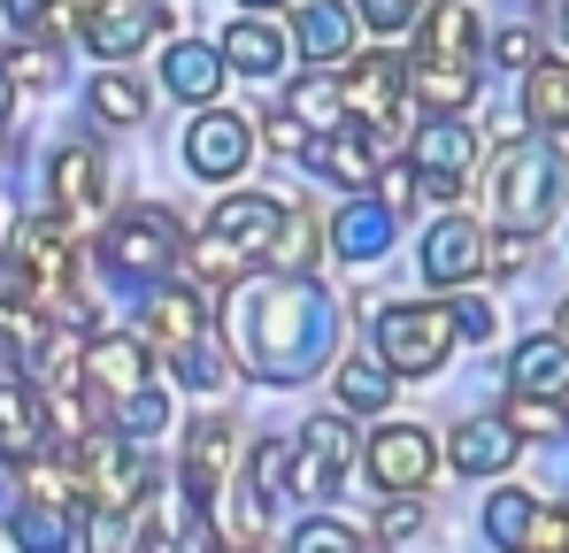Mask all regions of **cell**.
I'll use <instances>...</instances> for the list:
<instances>
[{
    "instance_id": "cell-1",
    "label": "cell",
    "mask_w": 569,
    "mask_h": 553,
    "mask_svg": "<svg viewBox=\"0 0 569 553\" xmlns=\"http://www.w3.org/2000/svg\"><path fill=\"white\" fill-rule=\"evenodd\" d=\"M223 339L239 369H254L262 384H308L339 354V308L323 300L316 276H239V284H223Z\"/></svg>"
},
{
    "instance_id": "cell-2",
    "label": "cell",
    "mask_w": 569,
    "mask_h": 553,
    "mask_svg": "<svg viewBox=\"0 0 569 553\" xmlns=\"http://www.w3.org/2000/svg\"><path fill=\"white\" fill-rule=\"evenodd\" d=\"M562 154L547 147V139H508L500 154H492V215H500V231H547L555 223V208H562Z\"/></svg>"
},
{
    "instance_id": "cell-3",
    "label": "cell",
    "mask_w": 569,
    "mask_h": 553,
    "mask_svg": "<svg viewBox=\"0 0 569 553\" xmlns=\"http://www.w3.org/2000/svg\"><path fill=\"white\" fill-rule=\"evenodd\" d=\"M8 262H16V292L47 315L70 284H78V239H70V215H23L8 231Z\"/></svg>"
},
{
    "instance_id": "cell-4",
    "label": "cell",
    "mask_w": 569,
    "mask_h": 553,
    "mask_svg": "<svg viewBox=\"0 0 569 553\" xmlns=\"http://www.w3.org/2000/svg\"><path fill=\"white\" fill-rule=\"evenodd\" d=\"M108 262L123 276H162V270H178L186 262V223L170 215V208H154V200H131L116 223H108Z\"/></svg>"
},
{
    "instance_id": "cell-5",
    "label": "cell",
    "mask_w": 569,
    "mask_h": 553,
    "mask_svg": "<svg viewBox=\"0 0 569 553\" xmlns=\"http://www.w3.org/2000/svg\"><path fill=\"white\" fill-rule=\"evenodd\" d=\"M455 354V315L447 308H423V300H400L378 315V362L392 376H431V369Z\"/></svg>"
},
{
    "instance_id": "cell-6",
    "label": "cell",
    "mask_w": 569,
    "mask_h": 553,
    "mask_svg": "<svg viewBox=\"0 0 569 553\" xmlns=\"http://www.w3.org/2000/svg\"><path fill=\"white\" fill-rule=\"evenodd\" d=\"M70 476H78V500L86 507H139L147 500V461L131 454V446H116V439H78V454H70Z\"/></svg>"
},
{
    "instance_id": "cell-7",
    "label": "cell",
    "mask_w": 569,
    "mask_h": 553,
    "mask_svg": "<svg viewBox=\"0 0 569 553\" xmlns=\"http://www.w3.org/2000/svg\"><path fill=\"white\" fill-rule=\"evenodd\" d=\"M339 92H347V115L408 131V70H400L392 54H362V62H347Z\"/></svg>"
},
{
    "instance_id": "cell-8",
    "label": "cell",
    "mask_w": 569,
    "mask_h": 553,
    "mask_svg": "<svg viewBox=\"0 0 569 553\" xmlns=\"http://www.w3.org/2000/svg\"><path fill=\"white\" fill-rule=\"evenodd\" d=\"M423 276L439 292H462L470 276H485V231H477L470 215H447V223L423 231Z\"/></svg>"
},
{
    "instance_id": "cell-9",
    "label": "cell",
    "mask_w": 569,
    "mask_h": 553,
    "mask_svg": "<svg viewBox=\"0 0 569 553\" xmlns=\"http://www.w3.org/2000/svg\"><path fill=\"white\" fill-rule=\"evenodd\" d=\"M431 469H439V446L416 423H385L378 439H370V476H378L385 492H416V484H431Z\"/></svg>"
},
{
    "instance_id": "cell-10",
    "label": "cell",
    "mask_w": 569,
    "mask_h": 553,
    "mask_svg": "<svg viewBox=\"0 0 569 553\" xmlns=\"http://www.w3.org/2000/svg\"><path fill=\"white\" fill-rule=\"evenodd\" d=\"M247 154H254V131H247L239 115H223V108H208L186 131V170L192 178H239Z\"/></svg>"
},
{
    "instance_id": "cell-11",
    "label": "cell",
    "mask_w": 569,
    "mask_h": 553,
    "mask_svg": "<svg viewBox=\"0 0 569 553\" xmlns=\"http://www.w3.org/2000/svg\"><path fill=\"white\" fill-rule=\"evenodd\" d=\"M231 461H239V431H231V415L192 423V439H186V492H192V507H200V515H208V500L223 492Z\"/></svg>"
},
{
    "instance_id": "cell-12",
    "label": "cell",
    "mask_w": 569,
    "mask_h": 553,
    "mask_svg": "<svg viewBox=\"0 0 569 553\" xmlns=\"http://www.w3.org/2000/svg\"><path fill=\"white\" fill-rule=\"evenodd\" d=\"M147 339H131V331H100L93 346L78 354V376L93 384V392H108V400H123V392H139L147 384Z\"/></svg>"
},
{
    "instance_id": "cell-13",
    "label": "cell",
    "mask_w": 569,
    "mask_h": 553,
    "mask_svg": "<svg viewBox=\"0 0 569 553\" xmlns=\"http://www.w3.org/2000/svg\"><path fill=\"white\" fill-rule=\"evenodd\" d=\"M284 200L270 192H231V200H216V215H208V231L231 247V254H247V262H262V247H270V231H278Z\"/></svg>"
},
{
    "instance_id": "cell-14",
    "label": "cell",
    "mask_w": 569,
    "mask_h": 553,
    "mask_svg": "<svg viewBox=\"0 0 569 553\" xmlns=\"http://www.w3.org/2000/svg\"><path fill=\"white\" fill-rule=\"evenodd\" d=\"M408 162H416V178H470L477 162V131L462 123V115H431L416 139H408Z\"/></svg>"
},
{
    "instance_id": "cell-15",
    "label": "cell",
    "mask_w": 569,
    "mask_h": 553,
    "mask_svg": "<svg viewBox=\"0 0 569 553\" xmlns=\"http://www.w3.org/2000/svg\"><path fill=\"white\" fill-rule=\"evenodd\" d=\"M408 100L431 115H462L477 100V62H447V54H416L408 62Z\"/></svg>"
},
{
    "instance_id": "cell-16",
    "label": "cell",
    "mask_w": 569,
    "mask_h": 553,
    "mask_svg": "<svg viewBox=\"0 0 569 553\" xmlns=\"http://www.w3.org/2000/svg\"><path fill=\"white\" fill-rule=\"evenodd\" d=\"M139 323H147L154 346H192L208 331V300H200V284H154L147 308H139Z\"/></svg>"
},
{
    "instance_id": "cell-17",
    "label": "cell",
    "mask_w": 569,
    "mask_h": 553,
    "mask_svg": "<svg viewBox=\"0 0 569 553\" xmlns=\"http://www.w3.org/2000/svg\"><path fill=\"white\" fill-rule=\"evenodd\" d=\"M316 170L339 184V192H362V184L378 178V131L370 123H331L323 147H316Z\"/></svg>"
},
{
    "instance_id": "cell-18",
    "label": "cell",
    "mask_w": 569,
    "mask_h": 553,
    "mask_svg": "<svg viewBox=\"0 0 569 553\" xmlns=\"http://www.w3.org/2000/svg\"><path fill=\"white\" fill-rule=\"evenodd\" d=\"M323 247H331V231L316 223V208H284L270 247H262V262H270V270H292V276H316Z\"/></svg>"
},
{
    "instance_id": "cell-19",
    "label": "cell",
    "mask_w": 569,
    "mask_h": 553,
    "mask_svg": "<svg viewBox=\"0 0 569 553\" xmlns=\"http://www.w3.org/2000/svg\"><path fill=\"white\" fill-rule=\"evenodd\" d=\"M508 384L516 392H539V400H569V339H523L516 362H508Z\"/></svg>"
},
{
    "instance_id": "cell-20",
    "label": "cell",
    "mask_w": 569,
    "mask_h": 553,
    "mask_svg": "<svg viewBox=\"0 0 569 553\" xmlns=\"http://www.w3.org/2000/svg\"><path fill=\"white\" fill-rule=\"evenodd\" d=\"M162 86L178 92V100H216L223 92V54L200 47V39H170L162 47Z\"/></svg>"
},
{
    "instance_id": "cell-21",
    "label": "cell",
    "mask_w": 569,
    "mask_h": 553,
    "mask_svg": "<svg viewBox=\"0 0 569 553\" xmlns=\"http://www.w3.org/2000/svg\"><path fill=\"white\" fill-rule=\"evenodd\" d=\"M47 446V400L39 384H0V454L23 461Z\"/></svg>"
},
{
    "instance_id": "cell-22",
    "label": "cell",
    "mask_w": 569,
    "mask_h": 553,
    "mask_svg": "<svg viewBox=\"0 0 569 553\" xmlns=\"http://www.w3.org/2000/svg\"><path fill=\"white\" fill-rule=\"evenodd\" d=\"M516 461V431L500 423V415H470L462 431H455V469L462 476H500Z\"/></svg>"
},
{
    "instance_id": "cell-23",
    "label": "cell",
    "mask_w": 569,
    "mask_h": 553,
    "mask_svg": "<svg viewBox=\"0 0 569 553\" xmlns=\"http://www.w3.org/2000/svg\"><path fill=\"white\" fill-rule=\"evenodd\" d=\"M523 123L531 131H569V62H531L523 70Z\"/></svg>"
},
{
    "instance_id": "cell-24",
    "label": "cell",
    "mask_w": 569,
    "mask_h": 553,
    "mask_svg": "<svg viewBox=\"0 0 569 553\" xmlns=\"http://www.w3.org/2000/svg\"><path fill=\"white\" fill-rule=\"evenodd\" d=\"M292 39H300V54H308V62H339V54L355 47V16H347L339 0H316V8H300V16H292Z\"/></svg>"
},
{
    "instance_id": "cell-25",
    "label": "cell",
    "mask_w": 569,
    "mask_h": 553,
    "mask_svg": "<svg viewBox=\"0 0 569 553\" xmlns=\"http://www.w3.org/2000/svg\"><path fill=\"white\" fill-rule=\"evenodd\" d=\"M216 54H223L231 70H247V78H270V70L284 62V39L262 23V16H239V23L223 31V47H216Z\"/></svg>"
},
{
    "instance_id": "cell-26",
    "label": "cell",
    "mask_w": 569,
    "mask_h": 553,
    "mask_svg": "<svg viewBox=\"0 0 569 553\" xmlns=\"http://www.w3.org/2000/svg\"><path fill=\"white\" fill-rule=\"evenodd\" d=\"M385 239H392V208H378V200H355V208L331 223V247H339L347 262H378Z\"/></svg>"
},
{
    "instance_id": "cell-27",
    "label": "cell",
    "mask_w": 569,
    "mask_h": 553,
    "mask_svg": "<svg viewBox=\"0 0 569 553\" xmlns=\"http://www.w3.org/2000/svg\"><path fill=\"white\" fill-rule=\"evenodd\" d=\"M416 54H447V62H477V16L462 0H447L439 16L423 8V39H416Z\"/></svg>"
},
{
    "instance_id": "cell-28",
    "label": "cell",
    "mask_w": 569,
    "mask_h": 553,
    "mask_svg": "<svg viewBox=\"0 0 569 553\" xmlns=\"http://www.w3.org/2000/svg\"><path fill=\"white\" fill-rule=\"evenodd\" d=\"M8 539L23 553H70V507H54V500H23L16 515H8Z\"/></svg>"
},
{
    "instance_id": "cell-29",
    "label": "cell",
    "mask_w": 569,
    "mask_h": 553,
    "mask_svg": "<svg viewBox=\"0 0 569 553\" xmlns=\"http://www.w3.org/2000/svg\"><path fill=\"white\" fill-rule=\"evenodd\" d=\"M54 192H62V208H100L108 200V178H100L93 147H62L54 154Z\"/></svg>"
},
{
    "instance_id": "cell-30",
    "label": "cell",
    "mask_w": 569,
    "mask_h": 553,
    "mask_svg": "<svg viewBox=\"0 0 569 553\" xmlns=\"http://www.w3.org/2000/svg\"><path fill=\"white\" fill-rule=\"evenodd\" d=\"M284 115H300V123H316V131H331V123H347V92H339V78H300L292 86V100H284Z\"/></svg>"
},
{
    "instance_id": "cell-31",
    "label": "cell",
    "mask_w": 569,
    "mask_h": 553,
    "mask_svg": "<svg viewBox=\"0 0 569 553\" xmlns=\"http://www.w3.org/2000/svg\"><path fill=\"white\" fill-rule=\"evenodd\" d=\"M47 339H54V323H47L31 300H8V292H0V346H8L16 362H31Z\"/></svg>"
},
{
    "instance_id": "cell-32",
    "label": "cell",
    "mask_w": 569,
    "mask_h": 553,
    "mask_svg": "<svg viewBox=\"0 0 569 553\" xmlns=\"http://www.w3.org/2000/svg\"><path fill=\"white\" fill-rule=\"evenodd\" d=\"M339 400H347L355 415H370V408H385V400H392V369H385V362H370V354L339 362Z\"/></svg>"
},
{
    "instance_id": "cell-33",
    "label": "cell",
    "mask_w": 569,
    "mask_h": 553,
    "mask_svg": "<svg viewBox=\"0 0 569 553\" xmlns=\"http://www.w3.org/2000/svg\"><path fill=\"white\" fill-rule=\"evenodd\" d=\"M500 423H508L516 439H562V400H539V392H508Z\"/></svg>"
},
{
    "instance_id": "cell-34",
    "label": "cell",
    "mask_w": 569,
    "mask_h": 553,
    "mask_svg": "<svg viewBox=\"0 0 569 553\" xmlns=\"http://www.w3.org/2000/svg\"><path fill=\"white\" fill-rule=\"evenodd\" d=\"M93 108L108 123H139V115H147V86L123 78V62H108V78H93Z\"/></svg>"
},
{
    "instance_id": "cell-35",
    "label": "cell",
    "mask_w": 569,
    "mask_h": 553,
    "mask_svg": "<svg viewBox=\"0 0 569 553\" xmlns=\"http://www.w3.org/2000/svg\"><path fill=\"white\" fill-rule=\"evenodd\" d=\"M531 507H539L531 492H492V500H485V539L516 553V539H523V523H531Z\"/></svg>"
},
{
    "instance_id": "cell-36",
    "label": "cell",
    "mask_w": 569,
    "mask_h": 553,
    "mask_svg": "<svg viewBox=\"0 0 569 553\" xmlns=\"http://www.w3.org/2000/svg\"><path fill=\"white\" fill-rule=\"evenodd\" d=\"M516 553H569V507H531V523H523V539H516Z\"/></svg>"
},
{
    "instance_id": "cell-37",
    "label": "cell",
    "mask_w": 569,
    "mask_h": 553,
    "mask_svg": "<svg viewBox=\"0 0 569 553\" xmlns=\"http://www.w3.org/2000/svg\"><path fill=\"white\" fill-rule=\"evenodd\" d=\"M284 553H362V539L347 531V523H331V515H308L300 531H292V546Z\"/></svg>"
},
{
    "instance_id": "cell-38",
    "label": "cell",
    "mask_w": 569,
    "mask_h": 553,
    "mask_svg": "<svg viewBox=\"0 0 569 553\" xmlns=\"http://www.w3.org/2000/svg\"><path fill=\"white\" fill-rule=\"evenodd\" d=\"M284 476H292V492H300V500H323V492L339 484V461H323V454H308V446H300V454L284 461Z\"/></svg>"
},
{
    "instance_id": "cell-39",
    "label": "cell",
    "mask_w": 569,
    "mask_h": 553,
    "mask_svg": "<svg viewBox=\"0 0 569 553\" xmlns=\"http://www.w3.org/2000/svg\"><path fill=\"white\" fill-rule=\"evenodd\" d=\"M8 78H23V86H54L62 78V54L54 47H8V62H0Z\"/></svg>"
},
{
    "instance_id": "cell-40",
    "label": "cell",
    "mask_w": 569,
    "mask_h": 553,
    "mask_svg": "<svg viewBox=\"0 0 569 553\" xmlns=\"http://www.w3.org/2000/svg\"><path fill=\"white\" fill-rule=\"evenodd\" d=\"M300 446H308V454H323V461H339V469H347V454H355V439H347V423H339V415H308Z\"/></svg>"
},
{
    "instance_id": "cell-41",
    "label": "cell",
    "mask_w": 569,
    "mask_h": 553,
    "mask_svg": "<svg viewBox=\"0 0 569 553\" xmlns=\"http://www.w3.org/2000/svg\"><path fill=\"white\" fill-rule=\"evenodd\" d=\"M485 270H500V276L531 270V231H500V239H485Z\"/></svg>"
},
{
    "instance_id": "cell-42",
    "label": "cell",
    "mask_w": 569,
    "mask_h": 553,
    "mask_svg": "<svg viewBox=\"0 0 569 553\" xmlns=\"http://www.w3.org/2000/svg\"><path fill=\"white\" fill-rule=\"evenodd\" d=\"M423 16V0H362V23L378 31V39H392V31H408Z\"/></svg>"
},
{
    "instance_id": "cell-43",
    "label": "cell",
    "mask_w": 569,
    "mask_h": 553,
    "mask_svg": "<svg viewBox=\"0 0 569 553\" xmlns=\"http://www.w3.org/2000/svg\"><path fill=\"white\" fill-rule=\"evenodd\" d=\"M370 184H378V200L392 208V215H400V208H416V162H385Z\"/></svg>"
},
{
    "instance_id": "cell-44",
    "label": "cell",
    "mask_w": 569,
    "mask_h": 553,
    "mask_svg": "<svg viewBox=\"0 0 569 553\" xmlns=\"http://www.w3.org/2000/svg\"><path fill=\"white\" fill-rule=\"evenodd\" d=\"M455 331H462V339H492V331H500V315H492L485 300H455Z\"/></svg>"
},
{
    "instance_id": "cell-45",
    "label": "cell",
    "mask_w": 569,
    "mask_h": 553,
    "mask_svg": "<svg viewBox=\"0 0 569 553\" xmlns=\"http://www.w3.org/2000/svg\"><path fill=\"white\" fill-rule=\"evenodd\" d=\"M262 139H270V147H278V154H300V147H308V123H300V115H270V123H262Z\"/></svg>"
},
{
    "instance_id": "cell-46",
    "label": "cell",
    "mask_w": 569,
    "mask_h": 553,
    "mask_svg": "<svg viewBox=\"0 0 569 553\" xmlns=\"http://www.w3.org/2000/svg\"><path fill=\"white\" fill-rule=\"evenodd\" d=\"M416 531H423V507H416V500L400 492V500L385 507V539H416Z\"/></svg>"
},
{
    "instance_id": "cell-47",
    "label": "cell",
    "mask_w": 569,
    "mask_h": 553,
    "mask_svg": "<svg viewBox=\"0 0 569 553\" xmlns=\"http://www.w3.org/2000/svg\"><path fill=\"white\" fill-rule=\"evenodd\" d=\"M500 62H508V70H531V62H539V39H531V31H500Z\"/></svg>"
},
{
    "instance_id": "cell-48",
    "label": "cell",
    "mask_w": 569,
    "mask_h": 553,
    "mask_svg": "<svg viewBox=\"0 0 569 553\" xmlns=\"http://www.w3.org/2000/svg\"><path fill=\"white\" fill-rule=\"evenodd\" d=\"M47 8H54V0H0V16H8V23H23V31H31V23H47Z\"/></svg>"
},
{
    "instance_id": "cell-49",
    "label": "cell",
    "mask_w": 569,
    "mask_h": 553,
    "mask_svg": "<svg viewBox=\"0 0 569 553\" xmlns=\"http://www.w3.org/2000/svg\"><path fill=\"white\" fill-rule=\"evenodd\" d=\"M8 108H16V78L0 70V123H8Z\"/></svg>"
},
{
    "instance_id": "cell-50",
    "label": "cell",
    "mask_w": 569,
    "mask_h": 553,
    "mask_svg": "<svg viewBox=\"0 0 569 553\" xmlns=\"http://www.w3.org/2000/svg\"><path fill=\"white\" fill-rule=\"evenodd\" d=\"M208 553H262L254 539H223V546H208Z\"/></svg>"
},
{
    "instance_id": "cell-51",
    "label": "cell",
    "mask_w": 569,
    "mask_h": 553,
    "mask_svg": "<svg viewBox=\"0 0 569 553\" xmlns=\"http://www.w3.org/2000/svg\"><path fill=\"white\" fill-rule=\"evenodd\" d=\"M247 8H284V0H247Z\"/></svg>"
},
{
    "instance_id": "cell-52",
    "label": "cell",
    "mask_w": 569,
    "mask_h": 553,
    "mask_svg": "<svg viewBox=\"0 0 569 553\" xmlns=\"http://www.w3.org/2000/svg\"><path fill=\"white\" fill-rule=\"evenodd\" d=\"M562 339H569V300H562Z\"/></svg>"
},
{
    "instance_id": "cell-53",
    "label": "cell",
    "mask_w": 569,
    "mask_h": 553,
    "mask_svg": "<svg viewBox=\"0 0 569 553\" xmlns=\"http://www.w3.org/2000/svg\"><path fill=\"white\" fill-rule=\"evenodd\" d=\"M562 39H569V8H562Z\"/></svg>"
},
{
    "instance_id": "cell-54",
    "label": "cell",
    "mask_w": 569,
    "mask_h": 553,
    "mask_svg": "<svg viewBox=\"0 0 569 553\" xmlns=\"http://www.w3.org/2000/svg\"><path fill=\"white\" fill-rule=\"evenodd\" d=\"M562 423H569V415H562Z\"/></svg>"
}]
</instances>
